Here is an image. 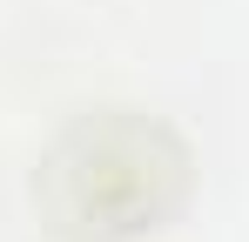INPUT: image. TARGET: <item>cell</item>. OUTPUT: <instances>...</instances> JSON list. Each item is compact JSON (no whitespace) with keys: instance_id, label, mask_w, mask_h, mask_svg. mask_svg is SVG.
Wrapping results in <instances>:
<instances>
[{"instance_id":"obj_1","label":"cell","mask_w":249,"mask_h":242,"mask_svg":"<svg viewBox=\"0 0 249 242\" xmlns=\"http://www.w3.org/2000/svg\"><path fill=\"white\" fill-rule=\"evenodd\" d=\"M182 189V155L155 121H88L47 168V202L68 229H142Z\"/></svg>"}]
</instances>
